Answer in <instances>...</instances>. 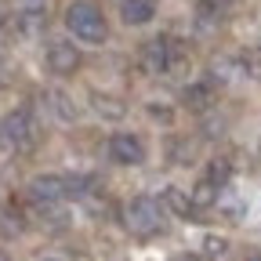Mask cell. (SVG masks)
<instances>
[{"instance_id":"6da1fadb","label":"cell","mask_w":261,"mask_h":261,"mask_svg":"<svg viewBox=\"0 0 261 261\" xmlns=\"http://www.w3.org/2000/svg\"><path fill=\"white\" fill-rule=\"evenodd\" d=\"M65 25H69L73 37H80L84 44H102L106 40V15L98 4H91V0H76V4H69V11H65Z\"/></svg>"},{"instance_id":"7a4b0ae2","label":"cell","mask_w":261,"mask_h":261,"mask_svg":"<svg viewBox=\"0 0 261 261\" xmlns=\"http://www.w3.org/2000/svg\"><path fill=\"white\" fill-rule=\"evenodd\" d=\"M123 225L135 232L138 240H149L163 228V203L149 200V196H135L127 207H123Z\"/></svg>"},{"instance_id":"3957f363","label":"cell","mask_w":261,"mask_h":261,"mask_svg":"<svg viewBox=\"0 0 261 261\" xmlns=\"http://www.w3.org/2000/svg\"><path fill=\"white\" fill-rule=\"evenodd\" d=\"M0 135H4V142L11 149H22V152H29L37 145V127H33V116L25 109H15L0 120Z\"/></svg>"},{"instance_id":"277c9868","label":"cell","mask_w":261,"mask_h":261,"mask_svg":"<svg viewBox=\"0 0 261 261\" xmlns=\"http://www.w3.org/2000/svg\"><path fill=\"white\" fill-rule=\"evenodd\" d=\"M69 189H65V174H37L29 181V200L37 207H58Z\"/></svg>"},{"instance_id":"5b68a950","label":"cell","mask_w":261,"mask_h":261,"mask_svg":"<svg viewBox=\"0 0 261 261\" xmlns=\"http://www.w3.org/2000/svg\"><path fill=\"white\" fill-rule=\"evenodd\" d=\"M178 62V44L171 37H156L142 47V65L149 73H171Z\"/></svg>"},{"instance_id":"8992f818","label":"cell","mask_w":261,"mask_h":261,"mask_svg":"<svg viewBox=\"0 0 261 261\" xmlns=\"http://www.w3.org/2000/svg\"><path fill=\"white\" fill-rule=\"evenodd\" d=\"M44 62H47V73H55V76H73V73L80 69V51H76L73 44H65V40H55V44L47 47Z\"/></svg>"},{"instance_id":"52a82bcc","label":"cell","mask_w":261,"mask_h":261,"mask_svg":"<svg viewBox=\"0 0 261 261\" xmlns=\"http://www.w3.org/2000/svg\"><path fill=\"white\" fill-rule=\"evenodd\" d=\"M109 156L116 160V163H142V156H145V149H142V142H138V135H113L109 138Z\"/></svg>"},{"instance_id":"ba28073f","label":"cell","mask_w":261,"mask_h":261,"mask_svg":"<svg viewBox=\"0 0 261 261\" xmlns=\"http://www.w3.org/2000/svg\"><path fill=\"white\" fill-rule=\"evenodd\" d=\"M156 15V0H120V18L127 25H145Z\"/></svg>"},{"instance_id":"9c48e42d","label":"cell","mask_w":261,"mask_h":261,"mask_svg":"<svg viewBox=\"0 0 261 261\" xmlns=\"http://www.w3.org/2000/svg\"><path fill=\"white\" fill-rule=\"evenodd\" d=\"M91 106H94V113L102 116V120H120L127 113V106L120 102V98H109L102 91H91Z\"/></svg>"},{"instance_id":"30bf717a","label":"cell","mask_w":261,"mask_h":261,"mask_svg":"<svg viewBox=\"0 0 261 261\" xmlns=\"http://www.w3.org/2000/svg\"><path fill=\"white\" fill-rule=\"evenodd\" d=\"M160 203L167 207L171 214H178V218H192V214H196V211H192V207H196V203H192V196H185L181 189H167V192L160 196Z\"/></svg>"},{"instance_id":"8fae6325","label":"cell","mask_w":261,"mask_h":261,"mask_svg":"<svg viewBox=\"0 0 261 261\" xmlns=\"http://www.w3.org/2000/svg\"><path fill=\"white\" fill-rule=\"evenodd\" d=\"M211 102H214V87H211V84H192V87H185V106H189V109L207 113Z\"/></svg>"},{"instance_id":"7c38bea8","label":"cell","mask_w":261,"mask_h":261,"mask_svg":"<svg viewBox=\"0 0 261 261\" xmlns=\"http://www.w3.org/2000/svg\"><path fill=\"white\" fill-rule=\"evenodd\" d=\"M47 109H51V120H58V123H73V120H76L73 102H69L65 94H58V91L47 94Z\"/></svg>"},{"instance_id":"4fadbf2b","label":"cell","mask_w":261,"mask_h":261,"mask_svg":"<svg viewBox=\"0 0 261 261\" xmlns=\"http://www.w3.org/2000/svg\"><path fill=\"white\" fill-rule=\"evenodd\" d=\"M228 174H232V163H228L225 156H214V160L207 163V174H203V178H211V181L221 189V185L228 181Z\"/></svg>"},{"instance_id":"5bb4252c","label":"cell","mask_w":261,"mask_h":261,"mask_svg":"<svg viewBox=\"0 0 261 261\" xmlns=\"http://www.w3.org/2000/svg\"><path fill=\"white\" fill-rule=\"evenodd\" d=\"M214 200H218V185H214L211 178H203L200 185H196V192H192V203H196V207H211Z\"/></svg>"},{"instance_id":"9a60e30c","label":"cell","mask_w":261,"mask_h":261,"mask_svg":"<svg viewBox=\"0 0 261 261\" xmlns=\"http://www.w3.org/2000/svg\"><path fill=\"white\" fill-rule=\"evenodd\" d=\"M207 254H214V257H218V254H225V243H221L218 236H207Z\"/></svg>"},{"instance_id":"2e32d148","label":"cell","mask_w":261,"mask_h":261,"mask_svg":"<svg viewBox=\"0 0 261 261\" xmlns=\"http://www.w3.org/2000/svg\"><path fill=\"white\" fill-rule=\"evenodd\" d=\"M22 11H44V0H18Z\"/></svg>"},{"instance_id":"e0dca14e","label":"cell","mask_w":261,"mask_h":261,"mask_svg":"<svg viewBox=\"0 0 261 261\" xmlns=\"http://www.w3.org/2000/svg\"><path fill=\"white\" fill-rule=\"evenodd\" d=\"M250 261H261V254H250Z\"/></svg>"},{"instance_id":"ac0fdd59","label":"cell","mask_w":261,"mask_h":261,"mask_svg":"<svg viewBox=\"0 0 261 261\" xmlns=\"http://www.w3.org/2000/svg\"><path fill=\"white\" fill-rule=\"evenodd\" d=\"M0 261H8V257H4V254H0Z\"/></svg>"},{"instance_id":"d6986e66","label":"cell","mask_w":261,"mask_h":261,"mask_svg":"<svg viewBox=\"0 0 261 261\" xmlns=\"http://www.w3.org/2000/svg\"><path fill=\"white\" fill-rule=\"evenodd\" d=\"M257 152H261V145H257Z\"/></svg>"}]
</instances>
